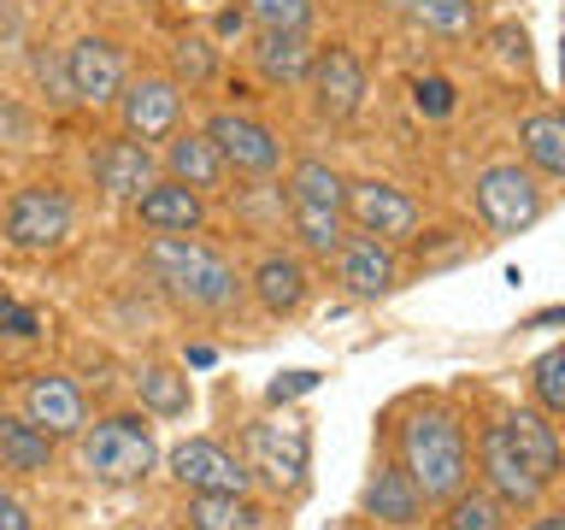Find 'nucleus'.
Here are the masks:
<instances>
[{"label":"nucleus","instance_id":"ea45409f","mask_svg":"<svg viewBox=\"0 0 565 530\" xmlns=\"http://www.w3.org/2000/svg\"><path fill=\"white\" fill-rule=\"evenodd\" d=\"M547 325H565V307H542L536 318H530V330H547Z\"/></svg>","mask_w":565,"mask_h":530},{"label":"nucleus","instance_id":"dca6fc26","mask_svg":"<svg viewBox=\"0 0 565 530\" xmlns=\"http://www.w3.org/2000/svg\"><path fill=\"white\" fill-rule=\"evenodd\" d=\"M136 224L153 230V236H201L206 230V194H194L189 183H177V177H153L148 189L130 201Z\"/></svg>","mask_w":565,"mask_h":530},{"label":"nucleus","instance_id":"bb28decb","mask_svg":"<svg viewBox=\"0 0 565 530\" xmlns=\"http://www.w3.org/2000/svg\"><path fill=\"white\" fill-rule=\"evenodd\" d=\"M388 12L424 35H441V42H459L477 30V0H388Z\"/></svg>","mask_w":565,"mask_h":530},{"label":"nucleus","instance_id":"c85d7f7f","mask_svg":"<svg viewBox=\"0 0 565 530\" xmlns=\"http://www.w3.org/2000/svg\"><path fill=\"white\" fill-rule=\"evenodd\" d=\"M507 507L494 501V495L483 484H466L459 495H448L441 501V530H507Z\"/></svg>","mask_w":565,"mask_h":530},{"label":"nucleus","instance_id":"79ce46f5","mask_svg":"<svg viewBox=\"0 0 565 530\" xmlns=\"http://www.w3.org/2000/svg\"><path fill=\"white\" fill-rule=\"evenodd\" d=\"M406 530H441V524H406Z\"/></svg>","mask_w":565,"mask_h":530},{"label":"nucleus","instance_id":"473e14b6","mask_svg":"<svg viewBox=\"0 0 565 530\" xmlns=\"http://www.w3.org/2000/svg\"><path fill=\"white\" fill-rule=\"evenodd\" d=\"M530 395L547 418H565V348H547L536 365H530Z\"/></svg>","mask_w":565,"mask_h":530},{"label":"nucleus","instance_id":"4c0bfd02","mask_svg":"<svg viewBox=\"0 0 565 530\" xmlns=\"http://www.w3.org/2000/svg\"><path fill=\"white\" fill-rule=\"evenodd\" d=\"M318 378L312 371H289V383H271V401H289V395H300V389H312Z\"/></svg>","mask_w":565,"mask_h":530},{"label":"nucleus","instance_id":"1a4fd4ad","mask_svg":"<svg viewBox=\"0 0 565 530\" xmlns=\"http://www.w3.org/2000/svg\"><path fill=\"white\" fill-rule=\"evenodd\" d=\"M201 130H206V141L218 148V159L236 177H277L282 171V141H277V130L265 118L224 106V113H212Z\"/></svg>","mask_w":565,"mask_h":530},{"label":"nucleus","instance_id":"5701e85b","mask_svg":"<svg viewBox=\"0 0 565 530\" xmlns=\"http://www.w3.org/2000/svg\"><path fill=\"white\" fill-rule=\"evenodd\" d=\"M53 454H60V442L42 424H30L24 413H0V471L42 477V471H53Z\"/></svg>","mask_w":565,"mask_h":530},{"label":"nucleus","instance_id":"72a5a7b5","mask_svg":"<svg viewBox=\"0 0 565 530\" xmlns=\"http://www.w3.org/2000/svg\"><path fill=\"white\" fill-rule=\"evenodd\" d=\"M30 71H35V83L47 88L53 106H77V95H71V77H65V53H60V60H53V53H35Z\"/></svg>","mask_w":565,"mask_h":530},{"label":"nucleus","instance_id":"20e7f679","mask_svg":"<svg viewBox=\"0 0 565 530\" xmlns=\"http://www.w3.org/2000/svg\"><path fill=\"white\" fill-rule=\"evenodd\" d=\"M77 236V201L60 183H24L0 206V242L12 254H60Z\"/></svg>","mask_w":565,"mask_h":530},{"label":"nucleus","instance_id":"f257e3e1","mask_svg":"<svg viewBox=\"0 0 565 530\" xmlns=\"http://www.w3.org/2000/svg\"><path fill=\"white\" fill-rule=\"evenodd\" d=\"M395 466L413 477V489L430 507H441L448 495L471 484V431L454 401L424 395L395 418Z\"/></svg>","mask_w":565,"mask_h":530},{"label":"nucleus","instance_id":"e433bc0d","mask_svg":"<svg viewBox=\"0 0 565 530\" xmlns=\"http://www.w3.org/2000/svg\"><path fill=\"white\" fill-rule=\"evenodd\" d=\"M0 530H35V519H30V507L18 501V495L0 484Z\"/></svg>","mask_w":565,"mask_h":530},{"label":"nucleus","instance_id":"a211bd4d","mask_svg":"<svg viewBox=\"0 0 565 530\" xmlns=\"http://www.w3.org/2000/svg\"><path fill=\"white\" fill-rule=\"evenodd\" d=\"M360 512L371 524H388V530H406V524H424V512H430V501L413 489V477H406L395 466V454L377 459L365 477V495H360Z\"/></svg>","mask_w":565,"mask_h":530},{"label":"nucleus","instance_id":"f03ea898","mask_svg":"<svg viewBox=\"0 0 565 530\" xmlns=\"http://www.w3.org/2000/svg\"><path fill=\"white\" fill-rule=\"evenodd\" d=\"M141 272L153 277V289L171 307L201 318H230L247 295V277L236 272V259L201 236H153L141 247Z\"/></svg>","mask_w":565,"mask_h":530},{"label":"nucleus","instance_id":"c9c22d12","mask_svg":"<svg viewBox=\"0 0 565 530\" xmlns=\"http://www.w3.org/2000/svg\"><path fill=\"white\" fill-rule=\"evenodd\" d=\"M7 336H12V342H35V336H42V318L0 295V342H7Z\"/></svg>","mask_w":565,"mask_h":530},{"label":"nucleus","instance_id":"39448f33","mask_svg":"<svg viewBox=\"0 0 565 530\" xmlns=\"http://www.w3.org/2000/svg\"><path fill=\"white\" fill-rule=\"evenodd\" d=\"M471 206L494 236H519V230H530L547 212V194H542V177L530 166H489L471 183Z\"/></svg>","mask_w":565,"mask_h":530},{"label":"nucleus","instance_id":"c756f323","mask_svg":"<svg viewBox=\"0 0 565 530\" xmlns=\"http://www.w3.org/2000/svg\"><path fill=\"white\" fill-rule=\"evenodd\" d=\"M282 194L289 201H318V206H342L348 201V177L324 166V159H295L289 183H282Z\"/></svg>","mask_w":565,"mask_h":530},{"label":"nucleus","instance_id":"423d86ee","mask_svg":"<svg viewBox=\"0 0 565 530\" xmlns=\"http://www.w3.org/2000/svg\"><path fill=\"white\" fill-rule=\"evenodd\" d=\"M166 477L183 495H254V466L218 436H183L166 454Z\"/></svg>","mask_w":565,"mask_h":530},{"label":"nucleus","instance_id":"7ed1b4c3","mask_svg":"<svg viewBox=\"0 0 565 530\" xmlns=\"http://www.w3.org/2000/svg\"><path fill=\"white\" fill-rule=\"evenodd\" d=\"M159 436H153V424L148 413H100V418H88L83 431H77V466L88 484H100V489H136V484H148V477L159 471Z\"/></svg>","mask_w":565,"mask_h":530},{"label":"nucleus","instance_id":"7c9ffc66","mask_svg":"<svg viewBox=\"0 0 565 530\" xmlns=\"http://www.w3.org/2000/svg\"><path fill=\"white\" fill-rule=\"evenodd\" d=\"M171 77L177 88H206L212 77H218V47H212V35L189 30L171 42Z\"/></svg>","mask_w":565,"mask_h":530},{"label":"nucleus","instance_id":"f704fd0d","mask_svg":"<svg viewBox=\"0 0 565 530\" xmlns=\"http://www.w3.org/2000/svg\"><path fill=\"white\" fill-rule=\"evenodd\" d=\"M413 106L424 118H448L454 113V83L448 77H418L413 83Z\"/></svg>","mask_w":565,"mask_h":530},{"label":"nucleus","instance_id":"6ab92c4d","mask_svg":"<svg viewBox=\"0 0 565 530\" xmlns=\"http://www.w3.org/2000/svg\"><path fill=\"white\" fill-rule=\"evenodd\" d=\"M159 171L189 183L194 194H218L230 183V166L218 159V148L206 141V130H171L166 136V153H159Z\"/></svg>","mask_w":565,"mask_h":530},{"label":"nucleus","instance_id":"a878e982","mask_svg":"<svg viewBox=\"0 0 565 530\" xmlns=\"http://www.w3.org/2000/svg\"><path fill=\"white\" fill-rule=\"evenodd\" d=\"M282 212H289V236L318 259H335V247L348 236V212L342 206H318V201H289L282 194Z\"/></svg>","mask_w":565,"mask_h":530},{"label":"nucleus","instance_id":"b1692460","mask_svg":"<svg viewBox=\"0 0 565 530\" xmlns=\"http://www.w3.org/2000/svg\"><path fill=\"white\" fill-rule=\"evenodd\" d=\"M312 35H289V30H259V42H254V71L265 83H277V88H289V83H307V71H312Z\"/></svg>","mask_w":565,"mask_h":530},{"label":"nucleus","instance_id":"cd10ccee","mask_svg":"<svg viewBox=\"0 0 565 530\" xmlns=\"http://www.w3.org/2000/svg\"><path fill=\"white\" fill-rule=\"evenodd\" d=\"M519 153L536 177H565V113H530L519 124Z\"/></svg>","mask_w":565,"mask_h":530},{"label":"nucleus","instance_id":"f3484780","mask_svg":"<svg viewBox=\"0 0 565 530\" xmlns=\"http://www.w3.org/2000/svg\"><path fill=\"white\" fill-rule=\"evenodd\" d=\"M247 295H254L271 318H295L312 300L307 259L289 254V247H265V254L254 259V272H247Z\"/></svg>","mask_w":565,"mask_h":530},{"label":"nucleus","instance_id":"6e6552de","mask_svg":"<svg viewBox=\"0 0 565 530\" xmlns=\"http://www.w3.org/2000/svg\"><path fill=\"white\" fill-rule=\"evenodd\" d=\"M477 471H483V489H489L507 512H530V507H542V495H547V484L530 471V459L512 448L501 413L483 424V436H477Z\"/></svg>","mask_w":565,"mask_h":530},{"label":"nucleus","instance_id":"ddd939ff","mask_svg":"<svg viewBox=\"0 0 565 530\" xmlns=\"http://www.w3.org/2000/svg\"><path fill=\"white\" fill-rule=\"evenodd\" d=\"M307 95H312V113L330 118V124H348L353 113L365 106V65L360 53L330 42L312 53V71H307Z\"/></svg>","mask_w":565,"mask_h":530},{"label":"nucleus","instance_id":"412c9836","mask_svg":"<svg viewBox=\"0 0 565 530\" xmlns=\"http://www.w3.org/2000/svg\"><path fill=\"white\" fill-rule=\"evenodd\" d=\"M501 424H507L512 448H519V454L530 459V471H536L542 484H554V477L565 471V442H559L554 424H547L542 406H507Z\"/></svg>","mask_w":565,"mask_h":530},{"label":"nucleus","instance_id":"9b49d317","mask_svg":"<svg viewBox=\"0 0 565 530\" xmlns=\"http://www.w3.org/2000/svg\"><path fill=\"white\" fill-rule=\"evenodd\" d=\"M18 413L30 424H42L53 442H77V431L88 424V395L65 371H30L24 389H18Z\"/></svg>","mask_w":565,"mask_h":530},{"label":"nucleus","instance_id":"f8f14e48","mask_svg":"<svg viewBox=\"0 0 565 530\" xmlns=\"http://www.w3.org/2000/svg\"><path fill=\"white\" fill-rule=\"evenodd\" d=\"M247 448H254V477H265V484L289 489L300 495L307 489V471H312V436L307 424H277V418H259L254 431H247Z\"/></svg>","mask_w":565,"mask_h":530},{"label":"nucleus","instance_id":"9d476101","mask_svg":"<svg viewBox=\"0 0 565 530\" xmlns=\"http://www.w3.org/2000/svg\"><path fill=\"white\" fill-rule=\"evenodd\" d=\"M118 106V124L130 141H166L171 130H183V88H177L171 71H141V77L124 83V95L113 100Z\"/></svg>","mask_w":565,"mask_h":530},{"label":"nucleus","instance_id":"aec40b11","mask_svg":"<svg viewBox=\"0 0 565 530\" xmlns=\"http://www.w3.org/2000/svg\"><path fill=\"white\" fill-rule=\"evenodd\" d=\"M159 177V153L148 148V141H106V148L95 153V183L113 194V201H136L141 189H148Z\"/></svg>","mask_w":565,"mask_h":530},{"label":"nucleus","instance_id":"58836bf2","mask_svg":"<svg viewBox=\"0 0 565 530\" xmlns=\"http://www.w3.org/2000/svg\"><path fill=\"white\" fill-rule=\"evenodd\" d=\"M524 530H565V512H559V507H554V512H536Z\"/></svg>","mask_w":565,"mask_h":530},{"label":"nucleus","instance_id":"4468645a","mask_svg":"<svg viewBox=\"0 0 565 530\" xmlns=\"http://www.w3.org/2000/svg\"><path fill=\"white\" fill-rule=\"evenodd\" d=\"M65 77L77 106H113L124 95V83H130V65H124V47L113 35H77L65 47Z\"/></svg>","mask_w":565,"mask_h":530},{"label":"nucleus","instance_id":"2eb2a0df","mask_svg":"<svg viewBox=\"0 0 565 530\" xmlns=\"http://www.w3.org/2000/svg\"><path fill=\"white\" fill-rule=\"evenodd\" d=\"M401 277H406L401 247H388V242H377V236L348 230L342 247H335V283H342L353 300H383V295H395Z\"/></svg>","mask_w":565,"mask_h":530},{"label":"nucleus","instance_id":"2f4dec72","mask_svg":"<svg viewBox=\"0 0 565 530\" xmlns=\"http://www.w3.org/2000/svg\"><path fill=\"white\" fill-rule=\"evenodd\" d=\"M242 18L254 30H289V35H312L318 0H242Z\"/></svg>","mask_w":565,"mask_h":530},{"label":"nucleus","instance_id":"4be33fe9","mask_svg":"<svg viewBox=\"0 0 565 530\" xmlns=\"http://www.w3.org/2000/svg\"><path fill=\"white\" fill-rule=\"evenodd\" d=\"M183 530H265L271 507L259 495H183Z\"/></svg>","mask_w":565,"mask_h":530},{"label":"nucleus","instance_id":"393cba45","mask_svg":"<svg viewBox=\"0 0 565 530\" xmlns=\"http://www.w3.org/2000/svg\"><path fill=\"white\" fill-rule=\"evenodd\" d=\"M136 406H141L148 418H189V406H194V383H189V371L148 360V365L136 371Z\"/></svg>","mask_w":565,"mask_h":530},{"label":"nucleus","instance_id":"0eeeda50","mask_svg":"<svg viewBox=\"0 0 565 530\" xmlns=\"http://www.w3.org/2000/svg\"><path fill=\"white\" fill-rule=\"evenodd\" d=\"M342 212H348V230H360V236H377V242H388V247L413 242L418 224H424V212H418L413 194L395 189V183H383V177H353Z\"/></svg>","mask_w":565,"mask_h":530},{"label":"nucleus","instance_id":"a19ab883","mask_svg":"<svg viewBox=\"0 0 565 530\" xmlns=\"http://www.w3.org/2000/svg\"><path fill=\"white\" fill-rule=\"evenodd\" d=\"M559 77H565V30H559Z\"/></svg>","mask_w":565,"mask_h":530}]
</instances>
